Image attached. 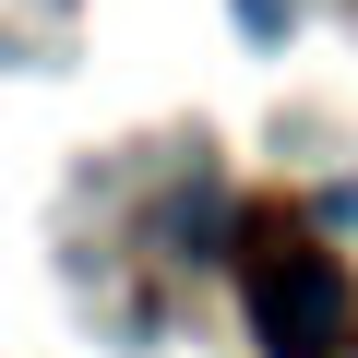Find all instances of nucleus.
I'll return each instance as SVG.
<instances>
[{
	"instance_id": "obj_1",
	"label": "nucleus",
	"mask_w": 358,
	"mask_h": 358,
	"mask_svg": "<svg viewBox=\"0 0 358 358\" xmlns=\"http://www.w3.org/2000/svg\"><path fill=\"white\" fill-rule=\"evenodd\" d=\"M239 287H251L263 358H346L358 346V275L310 227H251L239 239Z\"/></svg>"
}]
</instances>
